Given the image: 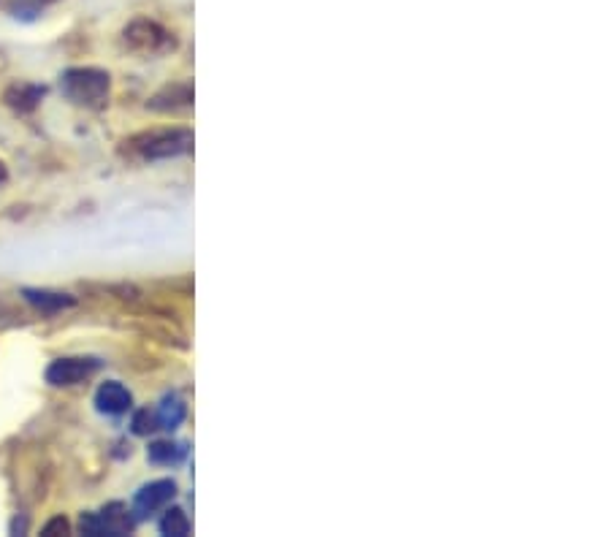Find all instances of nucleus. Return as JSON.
Here are the masks:
<instances>
[{"label": "nucleus", "instance_id": "5", "mask_svg": "<svg viewBox=\"0 0 610 537\" xmlns=\"http://www.w3.org/2000/svg\"><path fill=\"white\" fill-rule=\"evenodd\" d=\"M98 369H101V361H98V358H57V361H52L47 367V383L55 388L76 386V383H85L87 377L95 375Z\"/></svg>", "mask_w": 610, "mask_h": 537}, {"label": "nucleus", "instance_id": "14", "mask_svg": "<svg viewBox=\"0 0 610 537\" xmlns=\"http://www.w3.org/2000/svg\"><path fill=\"white\" fill-rule=\"evenodd\" d=\"M131 426H133V432H136V434L155 432V429H158V415L150 413V410H139V413L133 415Z\"/></svg>", "mask_w": 610, "mask_h": 537}, {"label": "nucleus", "instance_id": "2", "mask_svg": "<svg viewBox=\"0 0 610 537\" xmlns=\"http://www.w3.org/2000/svg\"><path fill=\"white\" fill-rule=\"evenodd\" d=\"M131 147L147 161H166L193 150V133L185 128H166V131L141 133L131 139Z\"/></svg>", "mask_w": 610, "mask_h": 537}, {"label": "nucleus", "instance_id": "1", "mask_svg": "<svg viewBox=\"0 0 610 537\" xmlns=\"http://www.w3.org/2000/svg\"><path fill=\"white\" fill-rule=\"evenodd\" d=\"M60 87L68 101L79 106H101L109 98V74L101 68H68L60 76Z\"/></svg>", "mask_w": 610, "mask_h": 537}, {"label": "nucleus", "instance_id": "8", "mask_svg": "<svg viewBox=\"0 0 610 537\" xmlns=\"http://www.w3.org/2000/svg\"><path fill=\"white\" fill-rule=\"evenodd\" d=\"M22 296H25V302H28L30 307H36V310L44 312V315H55V312H63L76 304L71 293L47 291V288H25Z\"/></svg>", "mask_w": 610, "mask_h": 537}, {"label": "nucleus", "instance_id": "11", "mask_svg": "<svg viewBox=\"0 0 610 537\" xmlns=\"http://www.w3.org/2000/svg\"><path fill=\"white\" fill-rule=\"evenodd\" d=\"M185 456V445L171 443V440H160L150 445V462L155 464H177Z\"/></svg>", "mask_w": 610, "mask_h": 537}, {"label": "nucleus", "instance_id": "4", "mask_svg": "<svg viewBox=\"0 0 610 537\" xmlns=\"http://www.w3.org/2000/svg\"><path fill=\"white\" fill-rule=\"evenodd\" d=\"M122 38L133 52H141V55H160L174 47L169 30H163L158 22H150V19H133L131 25L122 30Z\"/></svg>", "mask_w": 610, "mask_h": 537}, {"label": "nucleus", "instance_id": "17", "mask_svg": "<svg viewBox=\"0 0 610 537\" xmlns=\"http://www.w3.org/2000/svg\"><path fill=\"white\" fill-rule=\"evenodd\" d=\"M38 6H41V9H44V6H49V3H55V0H36Z\"/></svg>", "mask_w": 610, "mask_h": 537}, {"label": "nucleus", "instance_id": "10", "mask_svg": "<svg viewBox=\"0 0 610 537\" xmlns=\"http://www.w3.org/2000/svg\"><path fill=\"white\" fill-rule=\"evenodd\" d=\"M193 104V87L190 85H174L166 87L163 93H158L150 101V109H158V112H174V109H182V106Z\"/></svg>", "mask_w": 610, "mask_h": 537}, {"label": "nucleus", "instance_id": "9", "mask_svg": "<svg viewBox=\"0 0 610 537\" xmlns=\"http://www.w3.org/2000/svg\"><path fill=\"white\" fill-rule=\"evenodd\" d=\"M44 95H47V87L41 85H11L9 90L3 93V101H6V106H11L14 112L28 114L41 104Z\"/></svg>", "mask_w": 610, "mask_h": 537}, {"label": "nucleus", "instance_id": "7", "mask_svg": "<svg viewBox=\"0 0 610 537\" xmlns=\"http://www.w3.org/2000/svg\"><path fill=\"white\" fill-rule=\"evenodd\" d=\"M131 405V391L122 386V383H117V380H106V383H101V388L95 391V407H98V413L122 415L131 410Z\"/></svg>", "mask_w": 610, "mask_h": 537}, {"label": "nucleus", "instance_id": "15", "mask_svg": "<svg viewBox=\"0 0 610 537\" xmlns=\"http://www.w3.org/2000/svg\"><path fill=\"white\" fill-rule=\"evenodd\" d=\"M68 532H71V524H68L63 516H55V519L49 521V524H44V529H41V535H47V537L68 535Z\"/></svg>", "mask_w": 610, "mask_h": 537}, {"label": "nucleus", "instance_id": "12", "mask_svg": "<svg viewBox=\"0 0 610 537\" xmlns=\"http://www.w3.org/2000/svg\"><path fill=\"white\" fill-rule=\"evenodd\" d=\"M160 532L169 537H185L190 532V521L185 516V510L171 508L166 510V516L160 519Z\"/></svg>", "mask_w": 610, "mask_h": 537}, {"label": "nucleus", "instance_id": "6", "mask_svg": "<svg viewBox=\"0 0 610 537\" xmlns=\"http://www.w3.org/2000/svg\"><path fill=\"white\" fill-rule=\"evenodd\" d=\"M174 497H177V483L166 481V478H163V481H152L136 491L133 510H136L139 516H150V513L160 510L163 505H169Z\"/></svg>", "mask_w": 610, "mask_h": 537}, {"label": "nucleus", "instance_id": "16", "mask_svg": "<svg viewBox=\"0 0 610 537\" xmlns=\"http://www.w3.org/2000/svg\"><path fill=\"white\" fill-rule=\"evenodd\" d=\"M6 179H9V169H6V163L0 161V185H3Z\"/></svg>", "mask_w": 610, "mask_h": 537}, {"label": "nucleus", "instance_id": "3", "mask_svg": "<svg viewBox=\"0 0 610 537\" xmlns=\"http://www.w3.org/2000/svg\"><path fill=\"white\" fill-rule=\"evenodd\" d=\"M79 529H82V535L90 537H122L133 532V516L125 505L112 502V505H106L101 513H85L82 521H79Z\"/></svg>", "mask_w": 610, "mask_h": 537}, {"label": "nucleus", "instance_id": "13", "mask_svg": "<svg viewBox=\"0 0 610 537\" xmlns=\"http://www.w3.org/2000/svg\"><path fill=\"white\" fill-rule=\"evenodd\" d=\"M182 421H185V405H182L179 399H174V396H169V399L160 405L158 426H163V429H177Z\"/></svg>", "mask_w": 610, "mask_h": 537}]
</instances>
